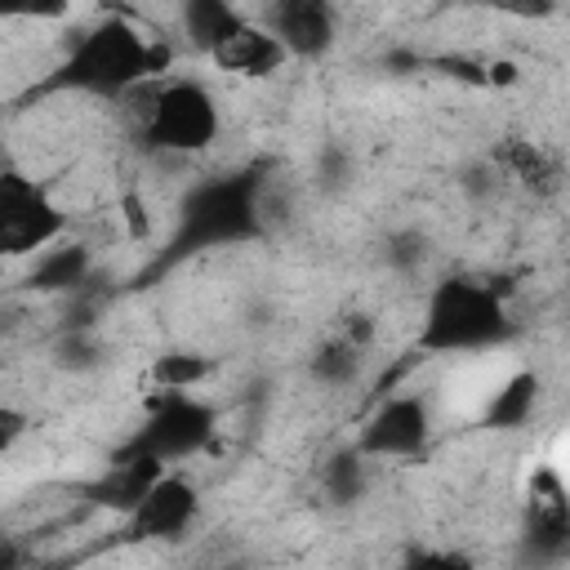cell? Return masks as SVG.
<instances>
[{"label":"cell","instance_id":"8","mask_svg":"<svg viewBox=\"0 0 570 570\" xmlns=\"http://www.w3.org/2000/svg\"><path fill=\"white\" fill-rule=\"evenodd\" d=\"M200 521V490L183 472H160L142 503L125 517V539L134 543H174Z\"/></svg>","mask_w":570,"mask_h":570},{"label":"cell","instance_id":"20","mask_svg":"<svg viewBox=\"0 0 570 570\" xmlns=\"http://www.w3.org/2000/svg\"><path fill=\"white\" fill-rule=\"evenodd\" d=\"M396 272H419V263L428 258V240H423V232H392L387 236V254H383Z\"/></svg>","mask_w":570,"mask_h":570},{"label":"cell","instance_id":"9","mask_svg":"<svg viewBox=\"0 0 570 570\" xmlns=\"http://www.w3.org/2000/svg\"><path fill=\"white\" fill-rule=\"evenodd\" d=\"M258 27L285 49V58H321L338 40V13L325 0H276L263 9Z\"/></svg>","mask_w":570,"mask_h":570},{"label":"cell","instance_id":"2","mask_svg":"<svg viewBox=\"0 0 570 570\" xmlns=\"http://www.w3.org/2000/svg\"><path fill=\"white\" fill-rule=\"evenodd\" d=\"M174 49L156 36H142L129 18L107 13L76 36L62 62L36 85V94H89V98H125L138 85L165 76Z\"/></svg>","mask_w":570,"mask_h":570},{"label":"cell","instance_id":"13","mask_svg":"<svg viewBox=\"0 0 570 570\" xmlns=\"http://www.w3.org/2000/svg\"><path fill=\"white\" fill-rule=\"evenodd\" d=\"M178 22H183V40L191 45V49H200V53H218L245 22H249V13H240L236 4H227V0H187L183 9H178Z\"/></svg>","mask_w":570,"mask_h":570},{"label":"cell","instance_id":"14","mask_svg":"<svg viewBox=\"0 0 570 570\" xmlns=\"http://www.w3.org/2000/svg\"><path fill=\"white\" fill-rule=\"evenodd\" d=\"M214 62L223 67V71H232V76H249V80H263V76H276L289 58H285V49L249 18L218 53H214Z\"/></svg>","mask_w":570,"mask_h":570},{"label":"cell","instance_id":"12","mask_svg":"<svg viewBox=\"0 0 570 570\" xmlns=\"http://www.w3.org/2000/svg\"><path fill=\"white\" fill-rule=\"evenodd\" d=\"M89 272H94L89 245L58 240V245L36 254V263L27 272V289H36V294H71V289H80L89 281Z\"/></svg>","mask_w":570,"mask_h":570},{"label":"cell","instance_id":"4","mask_svg":"<svg viewBox=\"0 0 570 570\" xmlns=\"http://www.w3.org/2000/svg\"><path fill=\"white\" fill-rule=\"evenodd\" d=\"M218 102L191 76L160 80L147 89V107L138 111V147L151 156H200L218 142Z\"/></svg>","mask_w":570,"mask_h":570},{"label":"cell","instance_id":"23","mask_svg":"<svg viewBox=\"0 0 570 570\" xmlns=\"http://www.w3.org/2000/svg\"><path fill=\"white\" fill-rule=\"evenodd\" d=\"M517 62H508V58H494V62H485V85H517Z\"/></svg>","mask_w":570,"mask_h":570},{"label":"cell","instance_id":"17","mask_svg":"<svg viewBox=\"0 0 570 570\" xmlns=\"http://www.w3.org/2000/svg\"><path fill=\"white\" fill-rule=\"evenodd\" d=\"M218 374V356L205 352H160L151 361V383L160 392H196Z\"/></svg>","mask_w":570,"mask_h":570},{"label":"cell","instance_id":"10","mask_svg":"<svg viewBox=\"0 0 570 570\" xmlns=\"http://www.w3.org/2000/svg\"><path fill=\"white\" fill-rule=\"evenodd\" d=\"M165 468L160 463H151V459H111L107 463V472L98 476V481H89V503H98V508H107V512H116V517H129L138 503H142V494L156 485V476H160Z\"/></svg>","mask_w":570,"mask_h":570},{"label":"cell","instance_id":"11","mask_svg":"<svg viewBox=\"0 0 570 570\" xmlns=\"http://www.w3.org/2000/svg\"><path fill=\"white\" fill-rule=\"evenodd\" d=\"M539 396H543V379L534 370H512L485 396L481 428H490V432H517V428H525L534 419V410H539Z\"/></svg>","mask_w":570,"mask_h":570},{"label":"cell","instance_id":"18","mask_svg":"<svg viewBox=\"0 0 570 570\" xmlns=\"http://www.w3.org/2000/svg\"><path fill=\"white\" fill-rule=\"evenodd\" d=\"M53 361L62 365V370H94V365H102V347H98V338H94V330L89 325H71L62 338H58V347H53Z\"/></svg>","mask_w":570,"mask_h":570},{"label":"cell","instance_id":"7","mask_svg":"<svg viewBox=\"0 0 570 570\" xmlns=\"http://www.w3.org/2000/svg\"><path fill=\"white\" fill-rule=\"evenodd\" d=\"M428 445H432V410L414 392L383 396L365 414V423L352 441V450L361 459H419Z\"/></svg>","mask_w":570,"mask_h":570},{"label":"cell","instance_id":"1","mask_svg":"<svg viewBox=\"0 0 570 570\" xmlns=\"http://www.w3.org/2000/svg\"><path fill=\"white\" fill-rule=\"evenodd\" d=\"M267 236V165L232 169L187 187L174 214V232L156 258V272L209 249L254 245Z\"/></svg>","mask_w":570,"mask_h":570},{"label":"cell","instance_id":"22","mask_svg":"<svg viewBox=\"0 0 570 570\" xmlns=\"http://www.w3.org/2000/svg\"><path fill=\"white\" fill-rule=\"evenodd\" d=\"M120 209H125V227H129V236H134V240H142V236L151 232V214H147V200H142L138 191H129Z\"/></svg>","mask_w":570,"mask_h":570},{"label":"cell","instance_id":"5","mask_svg":"<svg viewBox=\"0 0 570 570\" xmlns=\"http://www.w3.org/2000/svg\"><path fill=\"white\" fill-rule=\"evenodd\" d=\"M218 436V405L200 392H156L142 410V423L125 436L111 459H151L160 468L205 454Z\"/></svg>","mask_w":570,"mask_h":570},{"label":"cell","instance_id":"21","mask_svg":"<svg viewBox=\"0 0 570 570\" xmlns=\"http://www.w3.org/2000/svg\"><path fill=\"white\" fill-rule=\"evenodd\" d=\"M31 428V414L18 410V405H0V454H9Z\"/></svg>","mask_w":570,"mask_h":570},{"label":"cell","instance_id":"6","mask_svg":"<svg viewBox=\"0 0 570 570\" xmlns=\"http://www.w3.org/2000/svg\"><path fill=\"white\" fill-rule=\"evenodd\" d=\"M67 214L22 169H0V258H27L58 245Z\"/></svg>","mask_w":570,"mask_h":570},{"label":"cell","instance_id":"16","mask_svg":"<svg viewBox=\"0 0 570 570\" xmlns=\"http://www.w3.org/2000/svg\"><path fill=\"white\" fill-rule=\"evenodd\" d=\"M365 490H370V459H361L352 445H338L321 463V494L334 508H352L356 499H365Z\"/></svg>","mask_w":570,"mask_h":570},{"label":"cell","instance_id":"19","mask_svg":"<svg viewBox=\"0 0 570 570\" xmlns=\"http://www.w3.org/2000/svg\"><path fill=\"white\" fill-rule=\"evenodd\" d=\"M396 570H481V566L454 548H405Z\"/></svg>","mask_w":570,"mask_h":570},{"label":"cell","instance_id":"3","mask_svg":"<svg viewBox=\"0 0 570 570\" xmlns=\"http://www.w3.org/2000/svg\"><path fill=\"white\" fill-rule=\"evenodd\" d=\"M517 334V321L508 312V298L494 281L481 276H441L428 289L419 347L436 356H472L508 343Z\"/></svg>","mask_w":570,"mask_h":570},{"label":"cell","instance_id":"15","mask_svg":"<svg viewBox=\"0 0 570 570\" xmlns=\"http://www.w3.org/2000/svg\"><path fill=\"white\" fill-rule=\"evenodd\" d=\"M361 374H365V347L347 343L343 334L325 338V343L307 356V379L321 383V387H330V392H343V387L361 383Z\"/></svg>","mask_w":570,"mask_h":570}]
</instances>
